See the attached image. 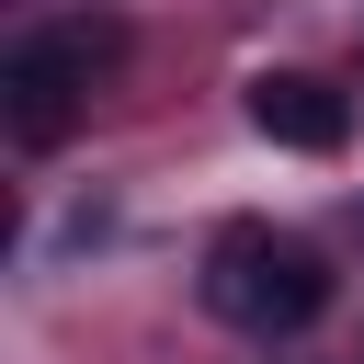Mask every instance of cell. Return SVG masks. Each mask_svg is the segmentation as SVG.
<instances>
[{"label": "cell", "instance_id": "obj_1", "mask_svg": "<svg viewBox=\"0 0 364 364\" xmlns=\"http://www.w3.org/2000/svg\"><path fill=\"white\" fill-rule=\"evenodd\" d=\"M114 57H125V23H114V11H80V23L23 34V46L0 57V114H11V136H23V148H57V136L80 125V102L114 80Z\"/></svg>", "mask_w": 364, "mask_h": 364}, {"label": "cell", "instance_id": "obj_3", "mask_svg": "<svg viewBox=\"0 0 364 364\" xmlns=\"http://www.w3.org/2000/svg\"><path fill=\"white\" fill-rule=\"evenodd\" d=\"M250 125H262L273 148H307V159H330V148L353 136V102H341L318 68H262V80H250Z\"/></svg>", "mask_w": 364, "mask_h": 364}, {"label": "cell", "instance_id": "obj_2", "mask_svg": "<svg viewBox=\"0 0 364 364\" xmlns=\"http://www.w3.org/2000/svg\"><path fill=\"white\" fill-rule=\"evenodd\" d=\"M205 307L228 318V330H307L318 307H330V262L307 250V239H284V228H262V216H239V228H216V250H205Z\"/></svg>", "mask_w": 364, "mask_h": 364}]
</instances>
